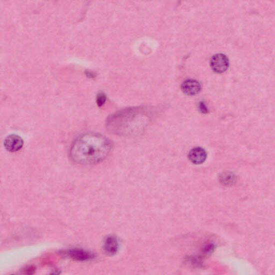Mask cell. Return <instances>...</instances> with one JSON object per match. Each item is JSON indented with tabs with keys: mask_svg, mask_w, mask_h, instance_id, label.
I'll return each instance as SVG.
<instances>
[{
	"mask_svg": "<svg viewBox=\"0 0 275 275\" xmlns=\"http://www.w3.org/2000/svg\"><path fill=\"white\" fill-rule=\"evenodd\" d=\"M85 74L86 76L90 78H95L96 77V74H94V72H92L90 70H86L85 72Z\"/></svg>",
	"mask_w": 275,
	"mask_h": 275,
	"instance_id": "cell-13",
	"label": "cell"
},
{
	"mask_svg": "<svg viewBox=\"0 0 275 275\" xmlns=\"http://www.w3.org/2000/svg\"><path fill=\"white\" fill-rule=\"evenodd\" d=\"M182 92L187 96H194L199 94L202 90V86L197 80L193 79L186 80L182 84Z\"/></svg>",
	"mask_w": 275,
	"mask_h": 275,
	"instance_id": "cell-5",
	"label": "cell"
},
{
	"mask_svg": "<svg viewBox=\"0 0 275 275\" xmlns=\"http://www.w3.org/2000/svg\"><path fill=\"white\" fill-rule=\"evenodd\" d=\"M24 144V140L20 136L17 135H11L6 139L4 146L11 152H15L22 148Z\"/></svg>",
	"mask_w": 275,
	"mask_h": 275,
	"instance_id": "cell-6",
	"label": "cell"
},
{
	"mask_svg": "<svg viewBox=\"0 0 275 275\" xmlns=\"http://www.w3.org/2000/svg\"><path fill=\"white\" fill-rule=\"evenodd\" d=\"M112 149V143L104 136L86 133L78 136L72 144L70 156L77 164H95L104 160Z\"/></svg>",
	"mask_w": 275,
	"mask_h": 275,
	"instance_id": "cell-1",
	"label": "cell"
},
{
	"mask_svg": "<svg viewBox=\"0 0 275 275\" xmlns=\"http://www.w3.org/2000/svg\"><path fill=\"white\" fill-rule=\"evenodd\" d=\"M200 110L202 113L207 114L208 110L204 103L201 102L200 103Z\"/></svg>",
	"mask_w": 275,
	"mask_h": 275,
	"instance_id": "cell-11",
	"label": "cell"
},
{
	"mask_svg": "<svg viewBox=\"0 0 275 275\" xmlns=\"http://www.w3.org/2000/svg\"><path fill=\"white\" fill-rule=\"evenodd\" d=\"M106 96L103 92L98 93L96 97V102L98 106H102L106 102Z\"/></svg>",
	"mask_w": 275,
	"mask_h": 275,
	"instance_id": "cell-10",
	"label": "cell"
},
{
	"mask_svg": "<svg viewBox=\"0 0 275 275\" xmlns=\"http://www.w3.org/2000/svg\"><path fill=\"white\" fill-rule=\"evenodd\" d=\"M141 108H130L115 114L106 121L108 132L118 136H132L142 132L146 127Z\"/></svg>",
	"mask_w": 275,
	"mask_h": 275,
	"instance_id": "cell-2",
	"label": "cell"
},
{
	"mask_svg": "<svg viewBox=\"0 0 275 275\" xmlns=\"http://www.w3.org/2000/svg\"><path fill=\"white\" fill-rule=\"evenodd\" d=\"M190 160L194 164H200L204 163L207 158L206 150L202 148H192L188 155Z\"/></svg>",
	"mask_w": 275,
	"mask_h": 275,
	"instance_id": "cell-8",
	"label": "cell"
},
{
	"mask_svg": "<svg viewBox=\"0 0 275 275\" xmlns=\"http://www.w3.org/2000/svg\"><path fill=\"white\" fill-rule=\"evenodd\" d=\"M68 256L76 262H86L96 258V255L92 252L82 248H73L68 250Z\"/></svg>",
	"mask_w": 275,
	"mask_h": 275,
	"instance_id": "cell-4",
	"label": "cell"
},
{
	"mask_svg": "<svg viewBox=\"0 0 275 275\" xmlns=\"http://www.w3.org/2000/svg\"><path fill=\"white\" fill-rule=\"evenodd\" d=\"M210 66L216 73H224L229 67L228 58L225 54H222L214 56L210 60Z\"/></svg>",
	"mask_w": 275,
	"mask_h": 275,
	"instance_id": "cell-3",
	"label": "cell"
},
{
	"mask_svg": "<svg viewBox=\"0 0 275 275\" xmlns=\"http://www.w3.org/2000/svg\"><path fill=\"white\" fill-rule=\"evenodd\" d=\"M221 182L223 184H234L236 180L235 176L233 174L226 172L224 173L220 178Z\"/></svg>",
	"mask_w": 275,
	"mask_h": 275,
	"instance_id": "cell-9",
	"label": "cell"
},
{
	"mask_svg": "<svg viewBox=\"0 0 275 275\" xmlns=\"http://www.w3.org/2000/svg\"><path fill=\"white\" fill-rule=\"evenodd\" d=\"M26 273L28 274H32L34 273L35 270L34 268L32 266H28L26 268L25 270Z\"/></svg>",
	"mask_w": 275,
	"mask_h": 275,
	"instance_id": "cell-12",
	"label": "cell"
},
{
	"mask_svg": "<svg viewBox=\"0 0 275 275\" xmlns=\"http://www.w3.org/2000/svg\"><path fill=\"white\" fill-rule=\"evenodd\" d=\"M104 248L108 256H112L116 254L120 248L118 238L114 236H108L104 242Z\"/></svg>",
	"mask_w": 275,
	"mask_h": 275,
	"instance_id": "cell-7",
	"label": "cell"
},
{
	"mask_svg": "<svg viewBox=\"0 0 275 275\" xmlns=\"http://www.w3.org/2000/svg\"><path fill=\"white\" fill-rule=\"evenodd\" d=\"M12 275H16V274H12Z\"/></svg>",
	"mask_w": 275,
	"mask_h": 275,
	"instance_id": "cell-14",
	"label": "cell"
}]
</instances>
